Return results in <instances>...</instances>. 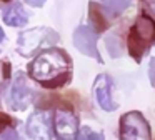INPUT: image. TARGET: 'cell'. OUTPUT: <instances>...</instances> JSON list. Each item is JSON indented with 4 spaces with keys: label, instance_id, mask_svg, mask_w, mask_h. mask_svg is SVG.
I'll return each mask as SVG.
<instances>
[{
    "label": "cell",
    "instance_id": "cell-17",
    "mask_svg": "<svg viewBox=\"0 0 155 140\" xmlns=\"http://www.w3.org/2000/svg\"><path fill=\"white\" fill-rule=\"evenodd\" d=\"M7 123H12V118H10L8 115L0 113V132H5V128H7Z\"/></svg>",
    "mask_w": 155,
    "mask_h": 140
},
{
    "label": "cell",
    "instance_id": "cell-2",
    "mask_svg": "<svg viewBox=\"0 0 155 140\" xmlns=\"http://www.w3.org/2000/svg\"><path fill=\"white\" fill-rule=\"evenodd\" d=\"M155 43V18L147 12H142L135 23L128 30L127 50L135 62H140L142 57Z\"/></svg>",
    "mask_w": 155,
    "mask_h": 140
},
{
    "label": "cell",
    "instance_id": "cell-14",
    "mask_svg": "<svg viewBox=\"0 0 155 140\" xmlns=\"http://www.w3.org/2000/svg\"><path fill=\"white\" fill-rule=\"evenodd\" d=\"M77 140H105V138L100 132H95L90 127H82V130L77 135Z\"/></svg>",
    "mask_w": 155,
    "mask_h": 140
},
{
    "label": "cell",
    "instance_id": "cell-19",
    "mask_svg": "<svg viewBox=\"0 0 155 140\" xmlns=\"http://www.w3.org/2000/svg\"><path fill=\"white\" fill-rule=\"evenodd\" d=\"M4 40H5V33H4V30H2V27H0V45L4 43Z\"/></svg>",
    "mask_w": 155,
    "mask_h": 140
},
{
    "label": "cell",
    "instance_id": "cell-9",
    "mask_svg": "<svg viewBox=\"0 0 155 140\" xmlns=\"http://www.w3.org/2000/svg\"><path fill=\"white\" fill-rule=\"evenodd\" d=\"M27 133L35 140H52V120L47 112H34L27 120Z\"/></svg>",
    "mask_w": 155,
    "mask_h": 140
},
{
    "label": "cell",
    "instance_id": "cell-13",
    "mask_svg": "<svg viewBox=\"0 0 155 140\" xmlns=\"http://www.w3.org/2000/svg\"><path fill=\"white\" fill-rule=\"evenodd\" d=\"M105 45H107V50L110 53V57H114V58H118L124 53V43L120 42V38L117 35L105 37Z\"/></svg>",
    "mask_w": 155,
    "mask_h": 140
},
{
    "label": "cell",
    "instance_id": "cell-18",
    "mask_svg": "<svg viewBox=\"0 0 155 140\" xmlns=\"http://www.w3.org/2000/svg\"><path fill=\"white\" fill-rule=\"evenodd\" d=\"M27 5H30V7H35V8H38V7H42L47 0H24Z\"/></svg>",
    "mask_w": 155,
    "mask_h": 140
},
{
    "label": "cell",
    "instance_id": "cell-20",
    "mask_svg": "<svg viewBox=\"0 0 155 140\" xmlns=\"http://www.w3.org/2000/svg\"><path fill=\"white\" fill-rule=\"evenodd\" d=\"M147 3H152V5H155V0H145Z\"/></svg>",
    "mask_w": 155,
    "mask_h": 140
},
{
    "label": "cell",
    "instance_id": "cell-15",
    "mask_svg": "<svg viewBox=\"0 0 155 140\" xmlns=\"http://www.w3.org/2000/svg\"><path fill=\"white\" fill-rule=\"evenodd\" d=\"M2 140H18V133L14 128H8L2 132Z\"/></svg>",
    "mask_w": 155,
    "mask_h": 140
},
{
    "label": "cell",
    "instance_id": "cell-4",
    "mask_svg": "<svg viewBox=\"0 0 155 140\" xmlns=\"http://www.w3.org/2000/svg\"><path fill=\"white\" fill-rule=\"evenodd\" d=\"M120 140H152L150 125L138 110H132L120 118Z\"/></svg>",
    "mask_w": 155,
    "mask_h": 140
},
{
    "label": "cell",
    "instance_id": "cell-10",
    "mask_svg": "<svg viewBox=\"0 0 155 140\" xmlns=\"http://www.w3.org/2000/svg\"><path fill=\"white\" fill-rule=\"evenodd\" d=\"M4 23H7L8 27H24L28 22V13L25 12V8L22 7V3L12 2L2 13Z\"/></svg>",
    "mask_w": 155,
    "mask_h": 140
},
{
    "label": "cell",
    "instance_id": "cell-3",
    "mask_svg": "<svg viewBox=\"0 0 155 140\" xmlns=\"http://www.w3.org/2000/svg\"><path fill=\"white\" fill-rule=\"evenodd\" d=\"M58 33L48 27H35L22 32L17 38V52L24 57H30L40 47H50L58 42Z\"/></svg>",
    "mask_w": 155,
    "mask_h": 140
},
{
    "label": "cell",
    "instance_id": "cell-16",
    "mask_svg": "<svg viewBox=\"0 0 155 140\" xmlns=\"http://www.w3.org/2000/svg\"><path fill=\"white\" fill-rule=\"evenodd\" d=\"M148 78H150V83L155 87V57L150 58V63H148Z\"/></svg>",
    "mask_w": 155,
    "mask_h": 140
},
{
    "label": "cell",
    "instance_id": "cell-7",
    "mask_svg": "<svg viewBox=\"0 0 155 140\" xmlns=\"http://www.w3.org/2000/svg\"><path fill=\"white\" fill-rule=\"evenodd\" d=\"M74 45L75 48L78 50L80 53L87 57H92L95 58L98 63H102V55L97 48V35L94 33V30L87 25H80L75 28L74 32Z\"/></svg>",
    "mask_w": 155,
    "mask_h": 140
},
{
    "label": "cell",
    "instance_id": "cell-8",
    "mask_svg": "<svg viewBox=\"0 0 155 140\" xmlns=\"http://www.w3.org/2000/svg\"><path fill=\"white\" fill-rule=\"evenodd\" d=\"M112 85H114V82L107 73H100L94 82V97L100 105V108L105 112H114L118 107L112 97Z\"/></svg>",
    "mask_w": 155,
    "mask_h": 140
},
{
    "label": "cell",
    "instance_id": "cell-6",
    "mask_svg": "<svg viewBox=\"0 0 155 140\" xmlns=\"http://www.w3.org/2000/svg\"><path fill=\"white\" fill-rule=\"evenodd\" d=\"M54 133L58 140H77L78 118L70 110L60 108L54 115Z\"/></svg>",
    "mask_w": 155,
    "mask_h": 140
},
{
    "label": "cell",
    "instance_id": "cell-12",
    "mask_svg": "<svg viewBox=\"0 0 155 140\" xmlns=\"http://www.w3.org/2000/svg\"><path fill=\"white\" fill-rule=\"evenodd\" d=\"M134 0H102L105 10H107L110 15H118L122 13L124 10H127L128 7L132 5Z\"/></svg>",
    "mask_w": 155,
    "mask_h": 140
},
{
    "label": "cell",
    "instance_id": "cell-1",
    "mask_svg": "<svg viewBox=\"0 0 155 140\" xmlns=\"http://www.w3.org/2000/svg\"><path fill=\"white\" fill-rule=\"evenodd\" d=\"M28 75L45 88H60L72 80V58L62 48L44 50L28 63Z\"/></svg>",
    "mask_w": 155,
    "mask_h": 140
},
{
    "label": "cell",
    "instance_id": "cell-11",
    "mask_svg": "<svg viewBox=\"0 0 155 140\" xmlns=\"http://www.w3.org/2000/svg\"><path fill=\"white\" fill-rule=\"evenodd\" d=\"M88 18H90V23L94 25L95 35L105 32L110 27V22H108L107 15H105V10L100 5H97L95 2H90V5H88Z\"/></svg>",
    "mask_w": 155,
    "mask_h": 140
},
{
    "label": "cell",
    "instance_id": "cell-5",
    "mask_svg": "<svg viewBox=\"0 0 155 140\" xmlns=\"http://www.w3.org/2000/svg\"><path fill=\"white\" fill-rule=\"evenodd\" d=\"M35 92L30 88L27 82V77L24 75V72H17L15 80L10 87V92H8V105L12 110H27L28 105L34 102Z\"/></svg>",
    "mask_w": 155,
    "mask_h": 140
}]
</instances>
